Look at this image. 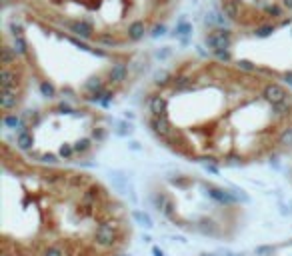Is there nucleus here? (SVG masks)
Instances as JSON below:
<instances>
[{"mask_svg":"<svg viewBox=\"0 0 292 256\" xmlns=\"http://www.w3.org/2000/svg\"><path fill=\"white\" fill-rule=\"evenodd\" d=\"M150 202L174 228L212 240H232L244 222V208L230 190L194 172L156 178Z\"/></svg>","mask_w":292,"mask_h":256,"instance_id":"obj_6","label":"nucleus"},{"mask_svg":"<svg viewBox=\"0 0 292 256\" xmlns=\"http://www.w3.org/2000/svg\"><path fill=\"white\" fill-rule=\"evenodd\" d=\"M206 46L214 56L292 84V18L260 30H238L226 24L208 32Z\"/></svg>","mask_w":292,"mask_h":256,"instance_id":"obj_7","label":"nucleus"},{"mask_svg":"<svg viewBox=\"0 0 292 256\" xmlns=\"http://www.w3.org/2000/svg\"><path fill=\"white\" fill-rule=\"evenodd\" d=\"M30 10L92 42L134 48L160 32L180 0H2Z\"/></svg>","mask_w":292,"mask_h":256,"instance_id":"obj_5","label":"nucleus"},{"mask_svg":"<svg viewBox=\"0 0 292 256\" xmlns=\"http://www.w3.org/2000/svg\"><path fill=\"white\" fill-rule=\"evenodd\" d=\"M0 78H2L0 112L6 124L22 114L30 102L32 90L36 88L28 62L6 36H2V52H0Z\"/></svg>","mask_w":292,"mask_h":256,"instance_id":"obj_8","label":"nucleus"},{"mask_svg":"<svg viewBox=\"0 0 292 256\" xmlns=\"http://www.w3.org/2000/svg\"><path fill=\"white\" fill-rule=\"evenodd\" d=\"M224 22L238 30H260L292 18V0H216Z\"/></svg>","mask_w":292,"mask_h":256,"instance_id":"obj_9","label":"nucleus"},{"mask_svg":"<svg viewBox=\"0 0 292 256\" xmlns=\"http://www.w3.org/2000/svg\"><path fill=\"white\" fill-rule=\"evenodd\" d=\"M140 114L162 148L198 164L252 166L292 146V84L214 54L156 74Z\"/></svg>","mask_w":292,"mask_h":256,"instance_id":"obj_1","label":"nucleus"},{"mask_svg":"<svg viewBox=\"0 0 292 256\" xmlns=\"http://www.w3.org/2000/svg\"><path fill=\"white\" fill-rule=\"evenodd\" d=\"M2 36L24 56L44 96H68L98 106L128 94L150 64L138 46L98 44L16 6H4Z\"/></svg>","mask_w":292,"mask_h":256,"instance_id":"obj_3","label":"nucleus"},{"mask_svg":"<svg viewBox=\"0 0 292 256\" xmlns=\"http://www.w3.org/2000/svg\"><path fill=\"white\" fill-rule=\"evenodd\" d=\"M2 256H122L134 238L124 200L98 176L0 142Z\"/></svg>","mask_w":292,"mask_h":256,"instance_id":"obj_2","label":"nucleus"},{"mask_svg":"<svg viewBox=\"0 0 292 256\" xmlns=\"http://www.w3.org/2000/svg\"><path fill=\"white\" fill-rule=\"evenodd\" d=\"M4 126L16 128L10 142L22 154L62 166L88 164L112 132V120L98 104L68 96H46L44 102L26 106Z\"/></svg>","mask_w":292,"mask_h":256,"instance_id":"obj_4","label":"nucleus"}]
</instances>
